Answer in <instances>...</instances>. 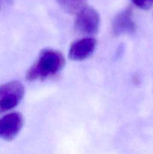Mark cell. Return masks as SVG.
Segmentation results:
<instances>
[{
	"label": "cell",
	"mask_w": 153,
	"mask_h": 154,
	"mask_svg": "<svg viewBox=\"0 0 153 154\" xmlns=\"http://www.w3.org/2000/svg\"><path fill=\"white\" fill-rule=\"evenodd\" d=\"M65 64L61 52L52 49H44L40 52L37 61L28 69L26 79L28 81L44 80L59 72Z\"/></svg>",
	"instance_id": "6da1fadb"
},
{
	"label": "cell",
	"mask_w": 153,
	"mask_h": 154,
	"mask_svg": "<svg viewBox=\"0 0 153 154\" xmlns=\"http://www.w3.org/2000/svg\"><path fill=\"white\" fill-rule=\"evenodd\" d=\"M100 26V16L97 11L89 6H84L76 13L74 20V29L86 37L97 34Z\"/></svg>",
	"instance_id": "7a4b0ae2"
},
{
	"label": "cell",
	"mask_w": 153,
	"mask_h": 154,
	"mask_svg": "<svg viewBox=\"0 0 153 154\" xmlns=\"http://www.w3.org/2000/svg\"><path fill=\"white\" fill-rule=\"evenodd\" d=\"M24 93V86L18 81L0 85V114L16 107L23 98Z\"/></svg>",
	"instance_id": "3957f363"
},
{
	"label": "cell",
	"mask_w": 153,
	"mask_h": 154,
	"mask_svg": "<svg viewBox=\"0 0 153 154\" xmlns=\"http://www.w3.org/2000/svg\"><path fill=\"white\" fill-rule=\"evenodd\" d=\"M23 126V117L18 112L5 114L0 118V138L12 141L19 134Z\"/></svg>",
	"instance_id": "277c9868"
},
{
	"label": "cell",
	"mask_w": 153,
	"mask_h": 154,
	"mask_svg": "<svg viewBox=\"0 0 153 154\" xmlns=\"http://www.w3.org/2000/svg\"><path fill=\"white\" fill-rule=\"evenodd\" d=\"M96 40L92 37H85L71 44L68 51V57L74 61H82L88 58L94 52Z\"/></svg>",
	"instance_id": "5b68a950"
},
{
	"label": "cell",
	"mask_w": 153,
	"mask_h": 154,
	"mask_svg": "<svg viewBox=\"0 0 153 154\" xmlns=\"http://www.w3.org/2000/svg\"><path fill=\"white\" fill-rule=\"evenodd\" d=\"M136 24L133 19L131 9L122 11L114 17L112 23V32L118 36L123 34H133L136 31Z\"/></svg>",
	"instance_id": "8992f818"
},
{
	"label": "cell",
	"mask_w": 153,
	"mask_h": 154,
	"mask_svg": "<svg viewBox=\"0 0 153 154\" xmlns=\"http://www.w3.org/2000/svg\"><path fill=\"white\" fill-rule=\"evenodd\" d=\"M132 2L141 9H148L153 4V0H131Z\"/></svg>",
	"instance_id": "52a82bcc"
},
{
	"label": "cell",
	"mask_w": 153,
	"mask_h": 154,
	"mask_svg": "<svg viewBox=\"0 0 153 154\" xmlns=\"http://www.w3.org/2000/svg\"><path fill=\"white\" fill-rule=\"evenodd\" d=\"M1 1H4L7 3H11L12 2H13V0H0V2Z\"/></svg>",
	"instance_id": "ba28073f"
}]
</instances>
